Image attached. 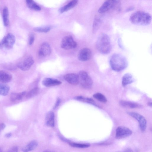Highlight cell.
<instances>
[{
    "instance_id": "8d00e7d4",
    "label": "cell",
    "mask_w": 152,
    "mask_h": 152,
    "mask_svg": "<svg viewBox=\"0 0 152 152\" xmlns=\"http://www.w3.org/2000/svg\"><path fill=\"white\" fill-rule=\"evenodd\" d=\"M127 151V152H131V151H133L131 150L130 149H129V148H128L125 151Z\"/></svg>"
},
{
    "instance_id": "5bb4252c",
    "label": "cell",
    "mask_w": 152,
    "mask_h": 152,
    "mask_svg": "<svg viewBox=\"0 0 152 152\" xmlns=\"http://www.w3.org/2000/svg\"><path fill=\"white\" fill-rule=\"evenodd\" d=\"M11 74L6 71H0V82L6 84L10 82L12 79Z\"/></svg>"
},
{
    "instance_id": "4316f807",
    "label": "cell",
    "mask_w": 152,
    "mask_h": 152,
    "mask_svg": "<svg viewBox=\"0 0 152 152\" xmlns=\"http://www.w3.org/2000/svg\"><path fill=\"white\" fill-rule=\"evenodd\" d=\"M39 91V89L38 87H35L31 90L27 94H26V97L28 98L33 97L38 94Z\"/></svg>"
},
{
    "instance_id": "7c38bea8",
    "label": "cell",
    "mask_w": 152,
    "mask_h": 152,
    "mask_svg": "<svg viewBox=\"0 0 152 152\" xmlns=\"http://www.w3.org/2000/svg\"><path fill=\"white\" fill-rule=\"evenodd\" d=\"M51 53V49L49 44L44 42L41 46L38 54L40 57H44L50 55Z\"/></svg>"
},
{
    "instance_id": "30bf717a",
    "label": "cell",
    "mask_w": 152,
    "mask_h": 152,
    "mask_svg": "<svg viewBox=\"0 0 152 152\" xmlns=\"http://www.w3.org/2000/svg\"><path fill=\"white\" fill-rule=\"evenodd\" d=\"M132 133V131L129 128L120 126L116 129L115 137L117 139H121L130 136Z\"/></svg>"
},
{
    "instance_id": "74e56055",
    "label": "cell",
    "mask_w": 152,
    "mask_h": 152,
    "mask_svg": "<svg viewBox=\"0 0 152 152\" xmlns=\"http://www.w3.org/2000/svg\"><path fill=\"white\" fill-rule=\"evenodd\" d=\"M133 9V7H131L128 9L127 10V12H128L129 11H130L131 10H132Z\"/></svg>"
},
{
    "instance_id": "d6a6232c",
    "label": "cell",
    "mask_w": 152,
    "mask_h": 152,
    "mask_svg": "<svg viewBox=\"0 0 152 152\" xmlns=\"http://www.w3.org/2000/svg\"><path fill=\"white\" fill-rule=\"evenodd\" d=\"M18 148L17 146H15L12 147L9 150L10 152H17L18 151Z\"/></svg>"
},
{
    "instance_id": "277c9868",
    "label": "cell",
    "mask_w": 152,
    "mask_h": 152,
    "mask_svg": "<svg viewBox=\"0 0 152 152\" xmlns=\"http://www.w3.org/2000/svg\"><path fill=\"white\" fill-rule=\"evenodd\" d=\"M78 75L79 83L82 87L86 89H89L92 87L93 84L92 80L86 72L81 71Z\"/></svg>"
},
{
    "instance_id": "d6986e66",
    "label": "cell",
    "mask_w": 152,
    "mask_h": 152,
    "mask_svg": "<svg viewBox=\"0 0 152 152\" xmlns=\"http://www.w3.org/2000/svg\"><path fill=\"white\" fill-rule=\"evenodd\" d=\"M134 81V79L131 74L129 73L125 74L122 77V84L123 87L131 84Z\"/></svg>"
},
{
    "instance_id": "8992f818",
    "label": "cell",
    "mask_w": 152,
    "mask_h": 152,
    "mask_svg": "<svg viewBox=\"0 0 152 152\" xmlns=\"http://www.w3.org/2000/svg\"><path fill=\"white\" fill-rule=\"evenodd\" d=\"M120 0H106L99 8L98 12L103 14L113 8L120 2Z\"/></svg>"
},
{
    "instance_id": "ffe728a7",
    "label": "cell",
    "mask_w": 152,
    "mask_h": 152,
    "mask_svg": "<svg viewBox=\"0 0 152 152\" xmlns=\"http://www.w3.org/2000/svg\"><path fill=\"white\" fill-rule=\"evenodd\" d=\"M38 145L37 142L33 140L25 146L23 149L24 152H28L32 151L36 148Z\"/></svg>"
},
{
    "instance_id": "f1b7e54d",
    "label": "cell",
    "mask_w": 152,
    "mask_h": 152,
    "mask_svg": "<svg viewBox=\"0 0 152 152\" xmlns=\"http://www.w3.org/2000/svg\"><path fill=\"white\" fill-rule=\"evenodd\" d=\"M51 27H45L36 28H34V31L38 33H47L49 32L51 29Z\"/></svg>"
},
{
    "instance_id": "6da1fadb",
    "label": "cell",
    "mask_w": 152,
    "mask_h": 152,
    "mask_svg": "<svg viewBox=\"0 0 152 152\" xmlns=\"http://www.w3.org/2000/svg\"><path fill=\"white\" fill-rule=\"evenodd\" d=\"M152 18L149 14L142 11H138L132 14L129 18L130 22L134 25L146 26L149 25Z\"/></svg>"
},
{
    "instance_id": "2e32d148",
    "label": "cell",
    "mask_w": 152,
    "mask_h": 152,
    "mask_svg": "<svg viewBox=\"0 0 152 152\" xmlns=\"http://www.w3.org/2000/svg\"><path fill=\"white\" fill-rule=\"evenodd\" d=\"M45 121L46 125L48 127H53L55 126V115L52 111H49L47 114Z\"/></svg>"
},
{
    "instance_id": "f546056e",
    "label": "cell",
    "mask_w": 152,
    "mask_h": 152,
    "mask_svg": "<svg viewBox=\"0 0 152 152\" xmlns=\"http://www.w3.org/2000/svg\"><path fill=\"white\" fill-rule=\"evenodd\" d=\"M35 41V36L34 34L33 33H31L29 36L28 40V44L31 46L33 44Z\"/></svg>"
},
{
    "instance_id": "52a82bcc",
    "label": "cell",
    "mask_w": 152,
    "mask_h": 152,
    "mask_svg": "<svg viewBox=\"0 0 152 152\" xmlns=\"http://www.w3.org/2000/svg\"><path fill=\"white\" fill-rule=\"evenodd\" d=\"M77 44L72 37L67 36L64 37L61 42V46L62 48L66 50H69L75 48Z\"/></svg>"
},
{
    "instance_id": "e0dca14e",
    "label": "cell",
    "mask_w": 152,
    "mask_h": 152,
    "mask_svg": "<svg viewBox=\"0 0 152 152\" xmlns=\"http://www.w3.org/2000/svg\"><path fill=\"white\" fill-rule=\"evenodd\" d=\"M119 104L124 108L131 109L140 108L142 106L139 104L124 100L120 101Z\"/></svg>"
},
{
    "instance_id": "f35d334b",
    "label": "cell",
    "mask_w": 152,
    "mask_h": 152,
    "mask_svg": "<svg viewBox=\"0 0 152 152\" xmlns=\"http://www.w3.org/2000/svg\"><path fill=\"white\" fill-rule=\"evenodd\" d=\"M148 105L151 107H152V103L151 102H150L148 103Z\"/></svg>"
},
{
    "instance_id": "e575fe53",
    "label": "cell",
    "mask_w": 152,
    "mask_h": 152,
    "mask_svg": "<svg viewBox=\"0 0 152 152\" xmlns=\"http://www.w3.org/2000/svg\"><path fill=\"white\" fill-rule=\"evenodd\" d=\"M60 100L59 98H58L57 100L56 103L55 105V106L54 107V108H56L57 107H58V106L59 105V104H60Z\"/></svg>"
},
{
    "instance_id": "3957f363",
    "label": "cell",
    "mask_w": 152,
    "mask_h": 152,
    "mask_svg": "<svg viewBox=\"0 0 152 152\" xmlns=\"http://www.w3.org/2000/svg\"><path fill=\"white\" fill-rule=\"evenodd\" d=\"M96 46L97 50L103 54H108L111 49L110 39L108 36L105 33H101L99 36Z\"/></svg>"
},
{
    "instance_id": "8fae6325",
    "label": "cell",
    "mask_w": 152,
    "mask_h": 152,
    "mask_svg": "<svg viewBox=\"0 0 152 152\" xmlns=\"http://www.w3.org/2000/svg\"><path fill=\"white\" fill-rule=\"evenodd\" d=\"M92 53L91 50L87 48L82 49L79 52L78 54V59L82 61H87L91 58Z\"/></svg>"
},
{
    "instance_id": "cb8c5ba5",
    "label": "cell",
    "mask_w": 152,
    "mask_h": 152,
    "mask_svg": "<svg viewBox=\"0 0 152 152\" xmlns=\"http://www.w3.org/2000/svg\"><path fill=\"white\" fill-rule=\"evenodd\" d=\"M3 19L4 25L7 27L9 24V12L7 8H5L3 12Z\"/></svg>"
},
{
    "instance_id": "9a60e30c",
    "label": "cell",
    "mask_w": 152,
    "mask_h": 152,
    "mask_svg": "<svg viewBox=\"0 0 152 152\" xmlns=\"http://www.w3.org/2000/svg\"><path fill=\"white\" fill-rule=\"evenodd\" d=\"M42 83L43 85L48 87L58 86L62 84L61 81L57 79L50 78L45 79Z\"/></svg>"
},
{
    "instance_id": "7a4b0ae2",
    "label": "cell",
    "mask_w": 152,
    "mask_h": 152,
    "mask_svg": "<svg viewBox=\"0 0 152 152\" xmlns=\"http://www.w3.org/2000/svg\"><path fill=\"white\" fill-rule=\"evenodd\" d=\"M110 64L112 69L116 72H120L125 69L128 65L126 58L119 54H114L110 60Z\"/></svg>"
},
{
    "instance_id": "484cf974",
    "label": "cell",
    "mask_w": 152,
    "mask_h": 152,
    "mask_svg": "<svg viewBox=\"0 0 152 152\" xmlns=\"http://www.w3.org/2000/svg\"><path fill=\"white\" fill-rule=\"evenodd\" d=\"M93 97L102 103H105L107 101V99L106 97L101 93H96L93 95Z\"/></svg>"
},
{
    "instance_id": "836d02e7",
    "label": "cell",
    "mask_w": 152,
    "mask_h": 152,
    "mask_svg": "<svg viewBox=\"0 0 152 152\" xmlns=\"http://www.w3.org/2000/svg\"><path fill=\"white\" fill-rule=\"evenodd\" d=\"M6 127V125L4 123H0V130L4 129Z\"/></svg>"
},
{
    "instance_id": "d590c367",
    "label": "cell",
    "mask_w": 152,
    "mask_h": 152,
    "mask_svg": "<svg viewBox=\"0 0 152 152\" xmlns=\"http://www.w3.org/2000/svg\"><path fill=\"white\" fill-rule=\"evenodd\" d=\"M12 136V134L11 133H8L6 134L5 136L7 137H10Z\"/></svg>"
},
{
    "instance_id": "5b68a950",
    "label": "cell",
    "mask_w": 152,
    "mask_h": 152,
    "mask_svg": "<svg viewBox=\"0 0 152 152\" xmlns=\"http://www.w3.org/2000/svg\"><path fill=\"white\" fill-rule=\"evenodd\" d=\"M16 38L12 33H9L4 37L0 42V49L6 48L7 49H12L15 44Z\"/></svg>"
},
{
    "instance_id": "ba28073f",
    "label": "cell",
    "mask_w": 152,
    "mask_h": 152,
    "mask_svg": "<svg viewBox=\"0 0 152 152\" xmlns=\"http://www.w3.org/2000/svg\"><path fill=\"white\" fill-rule=\"evenodd\" d=\"M127 114L135 118L138 122L141 131L144 132L146 129L147 122L145 118L142 115L135 112H128Z\"/></svg>"
},
{
    "instance_id": "44dd1931",
    "label": "cell",
    "mask_w": 152,
    "mask_h": 152,
    "mask_svg": "<svg viewBox=\"0 0 152 152\" xmlns=\"http://www.w3.org/2000/svg\"><path fill=\"white\" fill-rule=\"evenodd\" d=\"M26 1L27 5L29 8L36 11H39L41 10V8L36 4L33 0Z\"/></svg>"
},
{
    "instance_id": "4fadbf2b",
    "label": "cell",
    "mask_w": 152,
    "mask_h": 152,
    "mask_svg": "<svg viewBox=\"0 0 152 152\" xmlns=\"http://www.w3.org/2000/svg\"><path fill=\"white\" fill-rule=\"evenodd\" d=\"M64 78L68 82L72 85H76L79 83V76L76 74H66L64 76Z\"/></svg>"
},
{
    "instance_id": "d4e9b609",
    "label": "cell",
    "mask_w": 152,
    "mask_h": 152,
    "mask_svg": "<svg viewBox=\"0 0 152 152\" xmlns=\"http://www.w3.org/2000/svg\"><path fill=\"white\" fill-rule=\"evenodd\" d=\"M76 99L81 101L87 103L97 106L95 101L92 98L80 96L77 97H76Z\"/></svg>"
},
{
    "instance_id": "7402d4cb",
    "label": "cell",
    "mask_w": 152,
    "mask_h": 152,
    "mask_svg": "<svg viewBox=\"0 0 152 152\" xmlns=\"http://www.w3.org/2000/svg\"><path fill=\"white\" fill-rule=\"evenodd\" d=\"M10 90L9 86L5 84L0 83V95L6 96L8 95Z\"/></svg>"
},
{
    "instance_id": "1f68e13d",
    "label": "cell",
    "mask_w": 152,
    "mask_h": 152,
    "mask_svg": "<svg viewBox=\"0 0 152 152\" xmlns=\"http://www.w3.org/2000/svg\"><path fill=\"white\" fill-rule=\"evenodd\" d=\"M10 99L12 102H14L17 100V93H12L10 96Z\"/></svg>"
},
{
    "instance_id": "4dcf8cb0",
    "label": "cell",
    "mask_w": 152,
    "mask_h": 152,
    "mask_svg": "<svg viewBox=\"0 0 152 152\" xmlns=\"http://www.w3.org/2000/svg\"><path fill=\"white\" fill-rule=\"evenodd\" d=\"M27 92L24 91L20 93H17V100H20L23 99V97L26 95Z\"/></svg>"
},
{
    "instance_id": "83f0119b",
    "label": "cell",
    "mask_w": 152,
    "mask_h": 152,
    "mask_svg": "<svg viewBox=\"0 0 152 152\" xmlns=\"http://www.w3.org/2000/svg\"><path fill=\"white\" fill-rule=\"evenodd\" d=\"M69 145L71 146L74 148H86L89 147L90 146L89 144H81L74 143H70Z\"/></svg>"
},
{
    "instance_id": "603a6c76",
    "label": "cell",
    "mask_w": 152,
    "mask_h": 152,
    "mask_svg": "<svg viewBox=\"0 0 152 152\" xmlns=\"http://www.w3.org/2000/svg\"><path fill=\"white\" fill-rule=\"evenodd\" d=\"M101 25V20L99 17H95L92 27V32L95 33L98 31Z\"/></svg>"
},
{
    "instance_id": "9c48e42d",
    "label": "cell",
    "mask_w": 152,
    "mask_h": 152,
    "mask_svg": "<svg viewBox=\"0 0 152 152\" xmlns=\"http://www.w3.org/2000/svg\"><path fill=\"white\" fill-rule=\"evenodd\" d=\"M33 58L31 56L27 57L18 64V67L21 70L26 71L29 70L34 63Z\"/></svg>"
},
{
    "instance_id": "ac0fdd59",
    "label": "cell",
    "mask_w": 152,
    "mask_h": 152,
    "mask_svg": "<svg viewBox=\"0 0 152 152\" xmlns=\"http://www.w3.org/2000/svg\"><path fill=\"white\" fill-rule=\"evenodd\" d=\"M78 1V0H72L66 5L59 9V12L60 13H63L73 8L76 5Z\"/></svg>"
}]
</instances>
